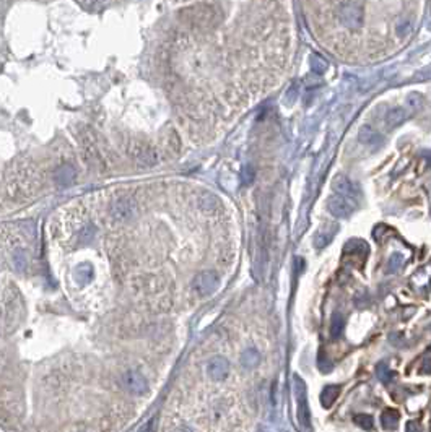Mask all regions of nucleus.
Returning <instances> with one entry per match:
<instances>
[{
  "label": "nucleus",
  "instance_id": "f257e3e1",
  "mask_svg": "<svg viewBox=\"0 0 431 432\" xmlns=\"http://www.w3.org/2000/svg\"><path fill=\"white\" fill-rule=\"evenodd\" d=\"M218 284H220V279L216 276V273L202 272L194 278L192 288L196 289V293H198L200 296H210V294H213L218 289Z\"/></svg>",
  "mask_w": 431,
  "mask_h": 432
},
{
  "label": "nucleus",
  "instance_id": "f03ea898",
  "mask_svg": "<svg viewBox=\"0 0 431 432\" xmlns=\"http://www.w3.org/2000/svg\"><path fill=\"white\" fill-rule=\"evenodd\" d=\"M340 21H342L343 26H347L348 30H358L363 23L361 8L352 2L345 3V5L340 8Z\"/></svg>",
  "mask_w": 431,
  "mask_h": 432
},
{
  "label": "nucleus",
  "instance_id": "7ed1b4c3",
  "mask_svg": "<svg viewBox=\"0 0 431 432\" xmlns=\"http://www.w3.org/2000/svg\"><path fill=\"white\" fill-rule=\"evenodd\" d=\"M122 383L134 395H144L148 390V383H146L145 377L140 372H135V370H127L122 376Z\"/></svg>",
  "mask_w": 431,
  "mask_h": 432
},
{
  "label": "nucleus",
  "instance_id": "20e7f679",
  "mask_svg": "<svg viewBox=\"0 0 431 432\" xmlns=\"http://www.w3.org/2000/svg\"><path fill=\"white\" fill-rule=\"evenodd\" d=\"M295 390L298 397V419L301 426L309 427V410H307V400H306V388L300 379L295 377Z\"/></svg>",
  "mask_w": 431,
  "mask_h": 432
},
{
  "label": "nucleus",
  "instance_id": "39448f33",
  "mask_svg": "<svg viewBox=\"0 0 431 432\" xmlns=\"http://www.w3.org/2000/svg\"><path fill=\"white\" fill-rule=\"evenodd\" d=\"M228 370H230L228 359L221 358V356H216V358L210 359L207 364V374L210 376L212 380L215 382L223 380V379L228 376Z\"/></svg>",
  "mask_w": 431,
  "mask_h": 432
},
{
  "label": "nucleus",
  "instance_id": "423d86ee",
  "mask_svg": "<svg viewBox=\"0 0 431 432\" xmlns=\"http://www.w3.org/2000/svg\"><path fill=\"white\" fill-rule=\"evenodd\" d=\"M329 211L337 218H347L352 215L355 205L352 202H348L347 198L342 195H334L329 198Z\"/></svg>",
  "mask_w": 431,
  "mask_h": 432
},
{
  "label": "nucleus",
  "instance_id": "0eeeda50",
  "mask_svg": "<svg viewBox=\"0 0 431 432\" xmlns=\"http://www.w3.org/2000/svg\"><path fill=\"white\" fill-rule=\"evenodd\" d=\"M334 189L337 190L339 195H342L347 198L348 202H355L357 200V189L352 184V180L347 179L345 175H339L337 179L334 180Z\"/></svg>",
  "mask_w": 431,
  "mask_h": 432
},
{
  "label": "nucleus",
  "instance_id": "6e6552de",
  "mask_svg": "<svg viewBox=\"0 0 431 432\" xmlns=\"http://www.w3.org/2000/svg\"><path fill=\"white\" fill-rule=\"evenodd\" d=\"M135 211H137L135 202H132V200H119L114 203V207H112V216L121 221L127 220V218L134 215Z\"/></svg>",
  "mask_w": 431,
  "mask_h": 432
},
{
  "label": "nucleus",
  "instance_id": "1a4fd4ad",
  "mask_svg": "<svg viewBox=\"0 0 431 432\" xmlns=\"http://www.w3.org/2000/svg\"><path fill=\"white\" fill-rule=\"evenodd\" d=\"M340 390H342V387H340V385H329V387H325L324 390H322V393H321V403H322V406H324V408H330V406H332L334 401L337 400Z\"/></svg>",
  "mask_w": 431,
  "mask_h": 432
},
{
  "label": "nucleus",
  "instance_id": "9d476101",
  "mask_svg": "<svg viewBox=\"0 0 431 432\" xmlns=\"http://www.w3.org/2000/svg\"><path fill=\"white\" fill-rule=\"evenodd\" d=\"M73 179H75V169L69 164L62 166V168L57 171V174H55V180L59 182V185H64V187L72 184Z\"/></svg>",
  "mask_w": 431,
  "mask_h": 432
},
{
  "label": "nucleus",
  "instance_id": "9b49d317",
  "mask_svg": "<svg viewBox=\"0 0 431 432\" xmlns=\"http://www.w3.org/2000/svg\"><path fill=\"white\" fill-rule=\"evenodd\" d=\"M399 419H400V415H399V411H395V410H386L381 415L382 427H384V429H387V431L395 429Z\"/></svg>",
  "mask_w": 431,
  "mask_h": 432
},
{
  "label": "nucleus",
  "instance_id": "f8f14e48",
  "mask_svg": "<svg viewBox=\"0 0 431 432\" xmlns=\"http://www.w3.org/2000/svg\"><path fill=\"white\" fill-rule=\"evenodd\" d=\"M407 116H409V112H407V109H404V107H395V109H392V111L387 112V116H386V122L389 123L391 127H394V125H399V123H402V122L405 121Z\"/></svg>",
  "mask_w": 431,
  "mask_h": 432
},
{
  "label": "nucleus",
  "instance_id": "ddd939ff",
  "mask_svg": "<svg viewBox=\"0 0 431 432\" xmlns=\"http://www.w3.org/2000/svg\"><path fill=\"white\" fill-rule=\"evenodd\" d=\"M335 232H337V227H335V226L332 227V229H330V232H329L327 227L321 229V231L314 236V247H317V249H322V247H324V245H327L329 242H330V239H332V237H334Z\"/></svg>",
  "mask_w": 431,
  "mask_h": 432
},
{
  "label": "nucleus",
  "instance_id": "4468645a",
  "mask_svg": "<svg viewBox=\"0 0 431 432\" xmlns=\"http://www.w3.org/2000/svg\"><path fill=\"white\" fill-rule=\"evenodd\" d=\"M259 363H260V354L254 348L246 349L243 353V356H241V364H243L244 367H248V369H254Z\"/></svg>",
  "mask_w": 431,
  "mask_h": 432
},
{
  "label": "nucleus",
  "instance_id": "2eb2a0df",
  "mask_svg": "<svg viewBox=\"0 0 431 432\" xmlns=\"http://www.w3.org/2000/svg\"><path fill=\"white\" fill-rule=\"evenodd\" d=\"M342 328H343V317L340 314H334L332 320H330V336L332 338H339L342 335Z\"/></svg>",
  "mask_w": 431,
  "mask_h": 432
},
{
  "label": "nucleus",
  "instance_id": "dca6fc26",
  "mask_svg": "<svg viewBox=\"0 0 431 432\" xmlns=\"http://www.w3.org/2000/svg\"><path fill=\"white\" fill-rule=\"evenodd\" d=\"M327 62H325L324 59H322L321 55H317V54H314L311 57V69L314 70L316 73H324L325 70H327Z\"/></svg>",
  "mask_w": 431,
  "mask_h": 432
},
{
  "label": "nucleus",
  "instance_id": "f3484780",
  "mask_svg": "<svg viewBox=\"0 0 431 432\" xmlns=\"http://www.w3.org/2000/svg\"><path fill=\"white\" fill-rule=\"evenodd\" d=\"M392 376H394V374H392V370H391L389 367H387L386 364L377 365V377H379V380H381V382L389 383V382L392 380Z\"/></svg>",
  "mask_w": 431,
  "mask_h": 432
},
{
  "label": "nucleus",
  "instance_id": "a211bd4d",
  "mask_svg": "<svg viewBox=\"0 0 431 432\" xmlns=\"http://www.w3.org/2000/svg\"><path fill=\"white\" fill-rule=\"evenodd\" d=\"M353 421L358 426H361L363 429H373V417L368 415H355Z\"/></svg>",
  "mask_w": 431,
  "mask_h": 432
},
{
  "label": "nucleus",
  "instance_id": "6ab92c4d",
  "mask_svg": "<svg viewBox=\"0 0 431 432\" xmlns=\"http://www.w3.org/2000/svg\"><path fill=\"white\" fill-rule=\"evenodd\" d=\"M359 138H361V141H366V143H373L374 140H377V134H374L371 127H363L361 132H359Z\"/></svg>",
  "mask_w": 431,
  "mask_h": 432
},
{
  "label": "nucleus",
  "instance_id": "aec40b11",
  "mask_svg": "<svg viewBox=\"0 0 431 432\" xmlns=\"http://www.w3.org/2000/svg\"><path fill=\"white\" fill-rule=\"evenodd\" d=\"M93 273V268L88 267V265H82L78 270H77V279H80V281H88L90 276H91Z\"/></svg>",
  "mask_w": 431,
  "mask_h": 432
},
{
  "label": "nucleus",
  "instance_id": "412c9836",
  "mask_svg": "<svg viewBox=\"0 0 431 432\" xmlns=\"http://www.w3.org/2000/svg\"><path fill=\"white\" fill-rule=\"evenodd\" d=\"M421 104V98L418 96V94H410L409 98H407V106H409L410 109H416Z\"/></svg>",
  "mask_w": 431,
  "mask_h": 432
},
{
  "label": "nucleus",
  "instance_id": "4be33fe9",
  "mask_svg": "<svg viewBox=\"0 0 431 432\" xmlns=\"http://www.w3.org/2000/svg\"><path fill=\"white\" fill-rule=\"evenodd\" d=\"M317 365H319V369L322 370V372H327V370L332 367V365H330V363H325V359H324V354H319V358H317Z\"/></svg>",
  "mask_w": 431,
  "mask_h": 432
},
{
  "label": "nucleus",
  "instance_id": "5701e85b",
  "mask_svg": "<svg viewBox=\"0 0 431 432\" xmlns=\"http://www.w3.org/2000/svg\"><path fill=\"white\" fill-rule=\"evenodd\" d=\"M402 263V257L400 255H395V257H392V260H391V263H389V272H392V270H395L399 268V265Z\"/></svg>",
  "mask_w": 431,
  "mask_h": 432
},
{
  "label": "nucleus",
  "instance_id": "b1692460",
  "mask_svg": "<svg viewBox=\"0 0 431 432\" xmlns=\"http://www.w3.org/2000/svg\"><path fill=\"white\" fill-rule=\"evenodd\" d=\"M15 263H17V267H25L26 260H25V257H23V255H21V252H17V254H15Z\"/></svg>",
  "mask_w": 431,
  "mask_h": 432
}]
</instances>
